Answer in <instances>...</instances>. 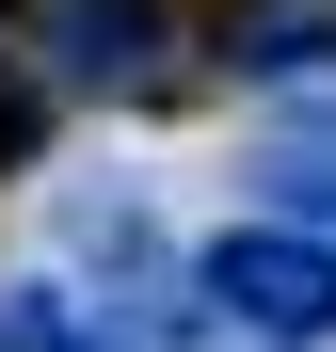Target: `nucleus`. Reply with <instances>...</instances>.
<instances>
[{"mask_svg": "<svg viewBox=\"0 0 336 352\" xmlns=\"http://www.w3.org/2000/svg\"><path fill=\"white\" fill-rule=\"evenodd\" d=\"M192 320H224L240 352H320L336 336V241L320 224H224L192 256Z\"/></svg>", "mask_w": 336, "mask_h": 352, "instance_id": "obj_1", "label": "nucleus"}, {"mask_svg": "<svg viewBox=\"0 0 336 352\" xmlns=\"http://www.w3.org/2000/svg\"><path fill=\"white\" fill-rule=\"evenodd\" d=\"M0 352H144V336H128V320H96L80 288L16 272V288H0Z\"/></svg>", "mask_w": 336, "mask_h": 352, "instance_id": "obj_5", "label": "nucleus"}, {"mask_svg": "<svg viewBox=\"0 0 336 352\" xmlns=\"http://www.w3.org/2000/svg\"><path fill=\"white\" fill-rule=\"evenodd\" d=\"M48 144V80H0V160H32Z\"/></svg>", "mask_w": 336, "mask_h": 352, "instance_id": "obj_6", "label": "nucleus"}, {"mask_svg": "<svg viewBox=\"0 0 336 352\" xmlns=\"http://www.w3.org/2000/svg\"><path fill=\"white\" fill-rule=\"evenodd\" d=\"M224 65L240 80H336V0H240L224 16Z\"/></svg>", "mask_w": 336, "mask_h": 352, "instance_id": "obj_4", "label": "nucleus"}, {"mask_svg": "<svg viewBox=\"0 0 336 352\" xmlns=\"http://www.w3.org/2000/svg\"><path fill=\"white\" fill-rule=\"evenodd\" d=\"M65 256L128 305V336H177V320H192V256H160V224H144L128 192H65ZM112 305H96V320H112Z\"/></svg>", "mask_w": 336, "mask_h": 352, "instance_id": "obj_3", "label": "nucleus"}, {"mask_svg": "<svg viewBox=\"0 0 336 352\" xmlns=\"http://www.w3.org/2000/svg\"><path fill=\"white\" fill-rule=\"evenodd\" d=\"M32 48H48V96H160V65H177V16L160 0H48L32 16Z\"/></svg>", "mask_w": 336, "mask_h": 352, "instance_id": "obj_2", "label": "nucleus"}]
</instances>
